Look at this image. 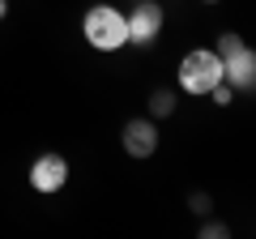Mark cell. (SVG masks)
I'll list each match as a JSON object with an SVG mask.
<instances>
[{"instance_id": "obj_8", "label": "cell", "mask_w": 256, "mask_h": 239, "mask_svg": "<svg viewBox=\"0 0 256 239\" xmlns=\"http://www.w3.org/2000/svg\"><path fill=\"white\" fill-rule=\"evenodd\" d=\"M210 205H214V201H210V192H192V196H188V210L196 214V218H210V214H214Z\"/></svg>"}, {"instance_id": "obj_5", "label": "cell", "mask_w": 256, "mask_h": 239, "mask_svg": "<svg viewBox=\"0 0 256 239\" xmlns=\"http://www.w3.org/2000/svg\"><path fill=\"white\" fill-rule=\"evenodd\" d=\"M120 141H124L128 158H154L158 154V120H150V116L128 120L124 132H120Z\"/></svg>"}, {"instance_id": "obj_6", "label": "cell", "mask_w": 256, "mask_h": 239, "mask_svg": "<svg viewBox=\"0 0 256 239\" xmlns=\"http://www.w3.org/2000/svg\"><path fill=\"white\" fill-rule=\"evenodd\" d=\"M222 82H226L235 94H244V90L256 86V52L248 43L235 47L230 56H222Z\"/></svg>"}, {"instance_id": "obj_4", "label": "cell", "mask_w": 256, "mask_h": 239, "mask_svg": "<svg viewBox=\"0 0 256 239\" xmlns=\"http://www.w3.org/2000/svg\"><path fill=\"white\" fill-rule=\"evenodd\" d=\"M26 180H30V188H34V192L52 196V192H60V188L68 184V162H64L60 154H38L34 162H30Z\"/></svg>"}, {"instance_id": "obj_7", "label": "cell", "mask_w": 256, "mask_h": 239, "mask_svg": "<svg viewBox=\"0 0 256 239\" xmlns=\"http://www.w3.org/2000/svg\"><path fill=\"white\" fill-rule=\"evenodd\" d=\"M175 116V90H154L150 94V120H166Z\"/></svg>"}, {"instance_id": "obj_3", "label": "cell", "mask_w": 256, "mask_h": 239, "mask_svg": "<svg viewBox=\"0 0 256 239\" xmlns=\"http://www.w3.org/2000/svg\"><path fill=\"white\" fill-rule=\"evenodd\" d=\"M124 22H128V43L150 47L162 34V4H154V0H132V13Z\"/></svg>"}, {"instance_id": "obj_9", "label": "cell", "mask_w": 256, "mask_h": 239, "mask_svg": "<svg viewBox=\"0 0 256 239\" xmlns=\"http://www.w3.org/2000/svg\"><path fill=\"white\" fill-rule=\"evenodd\" d=\"M235 47H244V38H239L235 30H226V34L218 38V47H214V52H218V60H222V56H230V52H235Z\"/></svg>"}, {"instance_id": "obj_13", "label": "cell", "mask_w": 256, "mask_h": 239, "mask_svg": "<svg viewBox=\"0 0 256 239\" xmlns=\"http://www.w3.org/2000/svg\"><path fill=\"white\" fill-rule=\"evenodd\" d=\"M205 4H218V0H205Z\"/></svg>"}, {"instance_id": "obj_2", "label": "cell", "mask_w": 256, "mask_h": 239, "mask_svg": "<svg viewBox=\"0 0 256 239\" xmlns=\"http://www.w3.org/2000/svg\"><path fill=\"white\" fill-rule=\"evenodd\" d=\"M180 90L184 94H196V98H201V94H210L214 86L222 82V60H218V52H214V47H196V52H188L180 60Z\"/></svg>"}, {"instance_id": "obj_11", "label": "cell", "mask_w": 256, "mask_h": 239, "mask_svg": "<svg viewBox=\"0 0 256 239\" xmlns=\"http://www.w3.org/2000/svg\"><path fill=\"white\" fill-rule=\"evenodd\" d=\"M222 235H230L226 222H205V226H201V239H222Z\"/></svg>"}, {"instance_id": "obj_10", "label": "cell", "mask_w": 256, "mask_h": 239, "mask_svg": "<svg viewBox=\"0 0 256 239\" xmlns=\"http://www.w3.org/2000/svg\"><path fill=\"white\" fill-rule=\"evenodd\" d=\"M210 98L218 102V107H230V102H235V90H230L226 82H218V86H214V90H210Z\"/></svg>"}, {"instance_id": "obj_12", "label": "cell", "mask_w": 256, "mask_h": 239, "mask_svg": "<svg viewBox=\"0 0 256 239\" xmlns=\"http://www.w3.org/2000/svg\"><path fill=\"white\" fill-rule=\"evenodd\" d=\"M9 18V0H0V22Z\"/></svg>"}, {"instance_id": "obj_1", "label": "cell", "mask_w": 256, "mask_h": 239, "mask_svg": "<svg viewBox=\"0 0 256 239\" xmlns=\"http://www.w3.org/2000/svg\"><path fill=\"white\" fill-rule=\"evenodd\" d=\"M82 38L94 47V52H120L128 43V22L116 4H94L82 18Z\"/></svg>"}]
</instances>
